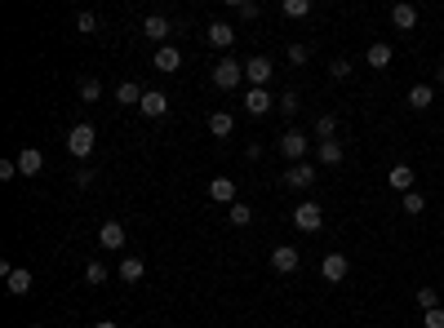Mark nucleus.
Wrapping results in <instances>:
<instances>
[{"instance_id":"72a5a7b5","label":"nucleus","mask_w":444,"mask_h":328,"mask_svg":"<svg viewBox=\"0 0 444 328\" xmlns=\"http://www.w3.org/2000/svg\"><path fill=\"white\" fill-rule=\"evenodd\" d=\"M329 80H351V58H333V63H329Z\"/></svg>"},{"instance_id":"ddd939ff","label":"nucleus","mask_w":444,"mask_h":328,"mask_svg":"<svg viewBox=\"0 0 444 328\" xmlns=\"http://www.w3.org/2000/svg\"><path fill=\"white\" fill-rule=\"evenodd\" d=\"M142 36L155 40V45H164V40H169V18H164V14H147V18H142Z\"/></svg>"},{"instance_id":"473e14b6","label":"nucleus","mask_w":444,"mask_h":328,"mask_svg":"<svg viewBox=\"0 0 444 328\" xmlns=\"http://www.w3.org/2000/svg\"><path fill=\"white\" fill-rule=\"evenodd\" d=\"M231 9H236V14H240V18H245V22H249V18H258V14H262V5H258V0H231Z\"/></svg>"},{"instance_id":"a211bd4d","label":"nucleus","mask_w":444,"mask_h":328,"mask_svg":"<svg viewBox=\"0 0 444 328\" xmlns=\"http://www.w3.org/2000/svg\"><path fill=\"white\" fill-rule=\"evenodd\" d=\"M391 27L395 31H413L418 27V5H391Z\"/></svg>"},{"instance_id":"c756f323","label":"nucleus","mask_w":444,"mask_h":328,"mask_svg":"<svg viewBox=\"0 0 444 328\" xmlns=\"http://www.w3.org/2000/svg\"><path fill=\"white\" fill-rule=\"evenodd\" d=\"M400 209L409 213V217H422V213H427V200L418 196V191H409V196H400Z\"/></svg>"},{"instance_id":"6e6552de","label":"nucleus","mask_w":444,"mask_h":328,"mask_svg":"<svg viewBox=\"0 0 444 328\" xmlns=\"http://www.w3.org/2000/svg\"><path fill=\"white\" fill-rule=\"evenodd\" d=\"M205 40L213 45V49H231V45H236V27H231V22H209V27H205Z\"/></svg>"},{"instance_id":"4468645a","label":"nucleus","mask_w":444,"mask_h":328,"mask_svg":"<svg viewBox=\"0 0 444 328\" xmlns=\"http://www.w3.org/2000/svg\"><path fill=\"white\" fill-rule=\"evenodd\" d=\"M142 98H147V89H142L138 80H120L116 84V102L120 107H142Z\"/></svg>"},{"instance_id":"2f4dec72","label":"nucleus","mask_w":444,"mask_h":328,"mask_svg":"<svg viewBox=\"0 0 444 328\" xmlns=\"http://www.w3.org/2000/svg\"><path fill=\"white\" fill-rule=\"evenodd\" d=\"M436 306H440V293L431 284H422L418 288V311H436Z\"/></svg>"},{"instance_id":"f03ea898","label":"nucleus","mask_w":444,"mask_h":328,"mask_svg":"<svg viewBox=\"0 0 444 328\" xmlns=\"http://www.w3.org/2000/svg\"><path fill=\"white\" fill-rule=\"evenodd\" d=\"M275 151L284 155V160L289 164H303L307 155H311V138L303 129H289V133H280V142H275Z\"/></svg>"},{"instance_id":"a19ab883","label":"nucleus","mask_w":444,"mask_h":328,"mask_svg":"<svg viewBox=\"0 0 444 328\" xmlns=\"http://www.w3.org/2000/svg\"><path fill=\"white\" fill-rule=\"evenodd\" d=\"M93 328H120L116 320H93Z\"/></svg>"},{"instance_id":"9b49d317","label":"nucleus","mask_w":444,"mask_h":328,"mask_svg":"<svg viewBox=\"0 0 444 328\" xmlns=\"http://www.w3.org/2000/svg\"><path fill=\"white\" fill-rule=\"evenodd\" d=\"M138 111L147 116V120H164V116H169V98H164L160 89H147V98H142Z\"/></svg>"},{"instance_id":"6ab92c4d","label":"nucleus","mask_w":444,"mask_h":328,"mask_svg":"<svg viewBox=\"0 0 444 328\" xmlns=\"http://www.w3.org/2000/svg\"><path fill=\"white\" fill-rule=\"evenodd\" d=\"M40 169H45V155L36 151V147H22V151H18V173H22V178H36Z\"/></svg>"},{"instance_id":"4be33fe9","label":"nucleus","mask_w":444,"mask_h":328,"mask_svg":"<svg viewBox=\"0 0 444 328\" xmlns=\"http://www.w3.org/2000/svg\"><path fill=\"white\" fill-rule=\"evenodd\" d=\"M183 67V54L174 49V45H160V49H155V71H178Z\"/></svg>"},{"instance_id":"7c9ffc66","label":"nucleus","mask_w":444,"mask_h":328,"mask_svg":"<svg viewBox=\"0 0 444 328\" xmlns=\"http://www.w3.org/2000/svg\"><path fill=\"white\" fill-rule=\"evenodd\" d=\"M280 14L284 18H311V0H284Z\"/></svg>"},{"instance_id":"f257e3e1","label":"nucleus","mask_w":444,"mask_h":328,"mask_svg":"<svg viewBox=\"0 0 444 328\" xmlns=\"http://www.w3.org/2000/svg\"><path fill=\"white\" fill-rule=\"evenodd\" d=\"M93 147H98V129H93L89 120L71 125V133H67V151L76 155V160H89V155H93Z\"/></svg>"},{"instance_id":"423d86ee","label":"nucleus","mask_w":444,"mask_h":328,"mask_svg":"<svg viewBox=\"0 0 444 328\" xmlns=\"http://www.w3.org/2000/svg\"><path fill=\"white\" fill-rule=\"evenodd\" d=\"M298 266H303V253H298L293 244H275L271 249V271L275 275H293Z\"/></svg>"},{"instance_id":"b1692460","label":"nucleus","mask_w":444,"mask_h":328,"mask_svg":"<svg viewBox=\"0 0 444 328\" xmlns=\"http://www.w3.org/2000/svg\"><path fill=\"white\" fill-rule=\"evenodd\" d=\"M116 275L125 279V284H138V279L147 275V262H142V258H125V262H120V271H116Z\"/></svg>"},{"instance_id":"f3484780","label":"nucleus","mask_w":444,"mask_h":328,"mask_svg":"<svg viewBox=\"0 0 444 328\" xmlns=\"http://www.w3.org/2000/svg\"><path fill=\"white\" fill-rule=\"evenodd\" d=\"M98 249H125V222H102L98 226Z\"/></svg>"},{"instance_id":"20e7f679","label":"nucleus","mask_w":444,"mask_h":328,"mask_svg":"<svg viewBox=\"0 0 444 328\" xmlns=\"http://www.w3.org/2000/svg\"><path fill=\"white\" fill-rule=\"evenodd\" d=\"M240 80H245V63H236V58H218L213 63V84L218 89H240Z\"/></svg>"},{"instance_id":"aec40b11","label":"nucleus","mask_w":444,"mask_h":328,"mask_svg":"<svg viewBox=\"0 0 444 328\" xmlns=\"http://www.w3.org/2000/svg\"><path fill=\"white\" fill-rule=\"evenodd\" d=\"M365 58H369V67H374V71H387V67H391V58H395V49H391L387 40H374Z\"/></svg>"},{"instance_id":"1a4fd4ad","label":"nucleus","mask_w":444,"mask_h":328,"mask_svg":"<svg viewBox=\"0 0 444 328\" xmlns=\"http://www.w3.org/2000/svg\"><path fill=\"white\" fill-rule=\"evenodd\" d=\"M346 271H351V262H346V253H329L325 262H320V275L329 279V284H342Z\"/></svg>"},{"instance_id":"39448f33","label":"nucleus","mask_w":444,"mask_h":328,"mask_svg":"<svg viewBox=\"0 0 444 328\" xmlns=\"http://www.w3.org/2000/svg\"><path fill=\"white\" fill-rule=\"evenodd\" d=\"M271 76H275L271 58L254 54V58H249V63H245V80H249V89H267V84H271Z\"/></svg>"},{"instance_id":"37998d69","label":"nucleus","mask_w":444,"mask_h":328,"mask_svg":"<svg viewBox=\"0 0 444 328\" xmlns=\"http://www.w3.org/2000/svg\"><path fill=\"white\" fill-rule=\"evenodd\" d=\"M31 328H45V324H31Z\"/></svg>"},{"instance_id":"5701e85b","label":"nucleus","mask_w":444,"mask_h":328,"mask_svg":"<svg viewBox=\"0 0 444 328\" xmlns=\"http://www.w3.org/2000/svg\"><path fill=\"white\" fill-rule=\"evenodd\" d=\"M231 129H236V116L231 111H213L209 116V133H213V138H231Z\"/></svg>"},{"instance_id":"cd10ccee","label":"nucleus","mask_w":444,"mask_h":328,"mask_svg":"<svg viewBox=\"0 0 444 328\" xmlns=\"http://www.w3.org/2000/svg\"><path fill=\"white\" fill-rule=\"evenodd\" d=\"M275 111H280V116H289V120H293L298 111H303V102H298V93H293V89H284V93H280V102H275Z\"/></svg>"},{"instance_id":"0eeeda50","label":"nucleus","mask_w":444,"mask_h":328,"mask_svg":"<svg viewBox=\"0 0 444 328\" xmlns=\"http://www.w3.org/2000/svg\"><path fill=\"white\" fill-rule=\"evenodd\" d=\"M284 187H293V191H311V187H316V164H311V160L289 164V173H284Z\"/></svg>"},{"instance_id":"9d476101","label":"nucleus","mask_w":444,"mask_h":328,"mask_svg":"<svg viewBox=\"0 0 444 328\" xmlns=\"http://www.w3.org/2000/svg\"><path fill=\"white\" fill-rule=\"evenodd\" d=\"M387 182H391V191H400V196H409L413 191V182H418V173H413V164H391V173H387Z\"/></svg>"},{"instance_id":"412c9836","label":"nucleus","mask_w":444,"mask_h":328,"mask_svg":"<svg viewBox=\"0 0 444 328\" xmlns=\"http://www.w3.org/2000/svg\"><path fill=\"white\" fill-rule=\"evenodd\" d=\"M431 102H436V84H413V89H409V107H413V111H427Z\"/></svg>"},{"instance_id":"dca6fc26","label":"nucleus","mask_w":444,"mask_h":328,"mask_svg":"<svg viewBox=\"0 0 444 328\" xmlns=\"http://www.w3.org/2000/svg\"><path fill=\"white\" fill-rule=\"evenodd\" d=\"M271 107H275L271 89H249V93H245V111H249V116H267Z\"/></svg>"},{"instance_id":"f8f14e48","label":"nucleus","mask_w":444,"mask_h":328,"mask_svg":"<svg viewBox=\"0 0 444 328\" xmlns=\"http://www.w3.org/2000/svg\"><path fill=\"white\" fill-rule=\"evenodd\" d=\"M316 160L325 164V169H338L346 160V147H342L338 138H333V142H316Z\"/></svg>"},{"instance_id":"4c0bfd02","label":"nucleus","mask_w":444,"mask_h":328,"mask_svg":"<svg viewBox=\"0 0 444 328\" xmlns=\"http://www.w3.org/2000/svg\"><path fill=\"white\" fill-rule=\"evenodd\" d=\"M422 328H444V306H436V311H422Z\"/></svg>"},{"instance_id":"58836bf2","label":"nucleus","mask_w":444,"mask_h":328,"mask_svg":"<svg viewBox=\"0 0 444 328\" xmlns=\"http://www.w3.org/2000/svg\"><path fill=\"white\" fill-rule=\"evenodd\" d=\"M76 31H98V14H76Z\"/></svg>"},{"instance_id":"e433bc0d","label":"nucleus","mask_w":444,"mask_h":328,"mask_svg":"<svg viewBox=\"0 0 444 328\" xmlns=\"http://www.w3.org/2000/svg\"><path fill=\"white\" fill-rule=\"evenodd\" d=\"M71 178H76V187H80V191H89L93 182H98V173H93V169H76Z\"/></svg>"},{"instance_id":"a878e982","label":"nucleus","mask_w":444,"mask_h":328,"mask_svg":"<svg viewBox=\"0 0 444 328\" xmlns=\"http://www.w3.org/2000/svg\"><path fill=\"white\" fill-rule=\"evenodd\" d=\"M31 284H36V279H31V271H14V275L5 279V288H9L14 297H27V293H31Z\"/></svg>"},{"instance_id":"ea45409f","label":"nucleus","mask_w":444,"mask_h":328,"mask_svg":"<svg viewBox=\"0 0 444 328\" xmlns=\"http://www.w3.org/2000/svg\"><path fill=\"white\" fill-rule=\"evenodd\" d=\"M14 178H22L18 173V160H0V182H14Z\"/></svg>"},{"instance_id":"393cba45","label":"nucleus","mask_w":444,"mask_h":328,"mask_svg":"<svg viewBox=\"0 0 444 328\" xmlns=\"http://www.w3.org/2000/svg\"><path fill=\"white\" fill-rule=\"evenodd\" d=\"M338 138V116L325 111V116H316V142H333Z\"/></svg>"},{"instance_id":"7ed1b4c3","label":"nucleus","mask_w":444,"mask_h":328,"mask_svg":"<svg viewBox=\"0 0 444 328\" xmlns=\"http://www.w3.org/2000/svg\"><path fill=\"white\" fill-rule=\"evenodd\" d=\"M293 226H298V231H307V235H316V231L325 226V209H320L316 200H303V204L293 209Z\"/></svg>"},{"instance_id":"bb28decb","label":"nucleus","mask_w":444,"mask_h":328,"mask_svg":"<svg viewBox=\"0 0 444 328\" xmlns=\"http://www.w3.org/2000/svg\"><path fill=\"white\" fill-rule=\"evenodd\" d=\"M227 222H231V226H249V222H254V209H249L245 200H236L231 209H227Z\"/></svg>"},{"instance_id":"f704fd0d","label":"nucleus","mask_w":444,"mask_h":328,"mask_svg":"<svg viewBox=\"0 0 444 328\" xmlns=\"http://www.w3.org/2000/svg\"><path fill=\"white\" fill-rule=\"evenodd\" d=\"M80 98H85V102H98V98H102V80H93V76L80 80Z\"/></svg>"},{"instance_id":"79ce46f5","label":"nucleus","mask_w":444,"mask_h":328,"mask_svg":"<svg viewBox=\"0 0 444 328\" xmlns=\"http://www.w3.org/2000/svg\"><path fill=\"white\" fill-rule=\"evenodd\" d=\"M436 84H444V67H440V71H436Z\"/></svg>"},{"instance_id":"2eb2a0df","label":"nucleus","mask_w":444,"mask_h":328,"mask_svg":"<svg viewBox=\"0 0 444 328\" xmlns=\"http://www.w3.org/2000/svg\"><path fill=\"white\" fill-rule=\"evenodd\" d=\"M209 200L231 209V204H236V178H213V182H209Z\"/></svg>"},{"instance_id":"c85d7f7f","label":"nucleus","mask_w":444,"mask_h":328,"mask_svg":"<svg viewBox=\"0 0 444 328\" xmlns=\"http://www.w3.org/2000/svg\"><path fill=\"white\" fill-rule=\"evenodd\" d=\"M284 58H289L293 67H307V63H311V45H303V40H293L289 49H284Z\"/></svg>"},{"instance_id":"c9c22d12","label":"nucleus","mask_w":444,"mask_h":328,"mask_svg":"<svg viewBox=\"0 0 444 328\" xmlns=\"http://www.w3.org/2000/svg\"><path fill=\"white\" fill-rule=\"evenodd\" d=\"M85 279H89V284H107V279H112V271H107L102 262H89V266H85Z\"/></svg>"}]
</instances>
